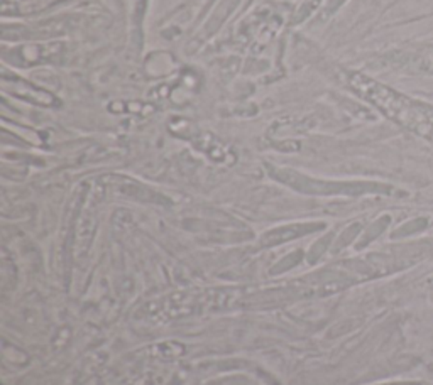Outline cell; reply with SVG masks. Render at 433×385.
<instances>
[{
	"label": "cell",
	"instance_id": "7a4b0ae2",
	"mask_svg": "<svg viewBox=\"0 0 433 385\" xmlns=\"http://www.w3.org/2000/svg\"><path fill=\"white\" fill-rule=\"evenodd\" d=\"M382 385H430L427 382H396V384H382Z\"/></svg>",
	"mask_w": 433,
	"mask_h": 385
},
{
	"label": "cell",
	"instance_id": "6da1fadb",
	"mask_svg": "<svg viewBox=\"0 0 433 385\" xmlns=\"http://www.w3.org/2000/svg\"><path fill=\"white\" fill-rule=\"evenodd\" d=\"M351 87L378 105L388 117L421 137L433 141V107L415 102L362 75L351 76Z\"/></svg>",
	"mask_w": 433,
	"mask_h": 385
},
{
	"label": "cell",
	"instance_id": "3957f363",
	"mask_svg": "<svg viewBox=\"0 0 433 385\" xmlns=\"http://www.w3.org/2000/svg\"><path fill=\"white\" fill-rule=\"evenodd\" d=\"M425 69H430V71H433V53L428 56L427 63H425Z\"/></svg>",
	"mask_w": 433,
	"mask_h": 385
}]
</instances>
